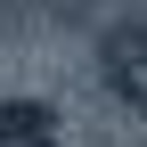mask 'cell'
<instances>
[{"instance_id":"obj_1","label":"cell","mask_w":147,"mask_h":147,"mask_svg":"<svg viewBox=\"0 0 147 147\" xmlns=\"http://www.w3.org/2000/svg\"><path fill=\"white\" fill-rule=\"evenodd\" d=\"M98 65H106V90H115V98L147 106V25H123L115 41L98 49Z\"/></svg>"},{"instance_id":"obj_2","label":"cell","mask_w":147,"mask_h":147,"mask_svg":"<svg viewBox=\"0 0 147 147\" xmlns=\"http://www.w3.org/2000/svg\"><path fill=\"white\" fill-rule=\"evenodd\" d=\"M0 147H49V115L41 106H8L0 115Z\"/></svg>"}]
</instances>
